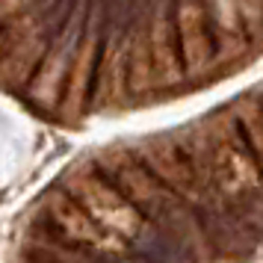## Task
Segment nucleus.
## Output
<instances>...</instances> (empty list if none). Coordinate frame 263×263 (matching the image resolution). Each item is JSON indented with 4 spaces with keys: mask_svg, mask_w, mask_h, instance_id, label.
Here are the masks:
<instances>
[]
</instances>
